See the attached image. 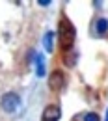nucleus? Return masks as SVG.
<instances>
[{
  "label": "nucleus",
  "mask_w": 108,
  "mask_h": 121,
  "mask_svg": "<svg viewBox=\"0 0 108 121\" xmlns=\"http://www.w3.org/2000/svg\"><path fill=\"white\" fill-rule=\"evenodd\" d=\"M84 121H99V116H97L95 112H90V114L84 116Z\"/></svg>",
  "instance_id": "9"
},
{
  "label": "nucleus",
  "mask_w": 108,
  "mask_h": 121,
  "mask_svg": "<svg viewBox=\"0 0 108 121\" xmlns=\"http://www.w3.org/2000/svg\"><path fill=\"white\" fill-rule=\"evenodd\" d=\"M19 104H21V99H19L17 93H6V95L2 97V101H0L2 110L8 112V114H13L17 108H19Z\"/></svg>",
  "instance_id": "2"
},
{
  "label": "nucleus",
  "mask_w": 108,
  "mask_h": 121,
  "mask_svg": "<svg viewBox=\"0 0 108 121\" xmlns=\"http://www.w3.org/2000/svg\"><path fill=\"white\" fill-rule=\"evenodd\" d=\"M104 121H108V110H106V119H104Z\"/></svg>",
  "instance_id": "10"
},
{
  "label": "nucleus",
  "mask_w": 108,
  "mask_h": 121,
  "mask_svg": "<svg viewBox=\"0 0 108 121\" xmlns=\"http://www.w3.org/2000/svg\"><path fill=\"white\" fill-rule=\"evenodd\" d=\"M43 47H45L47 52H52V48H54V34L52 32H47L45 37H43Z\"/></svg>",
  "instance_id": "6"
},
{
  "label": "nucleus",
  "mask_w": 108,
  "mask_h": 121,
  "mask_svg": "<svg viewBox=\"0 0 108 121\" xmlns=\"http://www.w3.org/2000/svg\"><path fill=\"white\" fill-rule=\"evenodd\" d=\"M65 86V75L62 71H52L48 75V88L52 91H60Z\"/></svg>",
  "instance_id": "3"
},
{
  "label": "nucleus",
  "mask_w": 108,
  "mask_h": 121,
  "mask_svg": "<svg viewBox=\"0 0 108 121\" xmlns=\"http://www.w3.org/2000/svg\"><path fill=\"white\" fill-rule=\"evenodd\" d=\"M60 117H62V110L56 104H48L43 110V116H41L43 121H60Z\"/></svg>",
  "instance_id": "4"
},
{
  "label": "nucleus",
  "mask_w": 108,
  "mask_h": 121,
  "mask_svg": "<svg viewBox=\"0 0 108 121\" xmlns=\"http://www.w3.org/2000/svg\"><path fill=\"white\" fill-rule=\"evenodd\" d=\"M35 71L37 76H45V60L41 54H35Z\"/></svg>",
  "instance_id": "7"
},
{
  "label": "nucleus",
  "mask_w": 108,
  "mask_h": 121,
  "mask_svg": "<svg viewBox=\"0 0 108 121\" xmlns=\"http://www.w3.org/2000/svg\"><path fill=\"white\" fill-rule=\"evenodd\" d=\"M95 32H97L99 35L106 34L108 32V19H99V21L95 22Z\"/></svg>",
  "instance_id": "8"
},
{
  "label": "nucleus",
  "mask_w": 108,
  "mask_h": 121,
  "mask_svg": "<svg viewBox=\"0 0 108 121\" xmlns=\"http://www.w3.org/2000/svg\"><path fill=\"white\" fill-rule=\"evenodd\" d=\"M63 60H65V63H67L69 67H75V63H77V60H78V52L75 48L65 50V52H63Z\"/></svg>",
  "instance_id": "5"
},
{
  "label": "nucleus",
  "mask_w": 108,
  "mask_h": 121,
  "mask_svg": "<svg viewBox=\"0 0 108 121\" xmlns=\"http://www.w3.org/2000/svg\"><path fill=\"white\" fill-rule=\"evenodd\" d=\"M58 37H60V43H62L63 52L73 48L75 39H77V30H75L73 22H71L67 17H62V19H60V24H58Z\"/></svg>",
  "instance_id": "1"
}]
</instances>
